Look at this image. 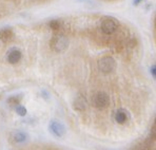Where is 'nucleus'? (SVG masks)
<instances>
[{"label":"nucleus","instance_id":"1","mask_svg":"<svg viewBox=\"0 0 156 150\" xmlns=\"http://www.w3.org/2000/svg\"><path fill=\"white\" fill-rule=\"evenodd\" d=\"M92 104H93L94 107L99 110L105 109L110 104V97L105 92H98L92 98Z\"/></svg>","mask_w":156,"mask_h":150},{"label":"nucleus","instance_id":"2","mask_svg":"<svg viewBox=\"0 0 156 150\" xmlns=\"http://www.w3.org/2000/svg\"><path fill=\"white\" fill-rule=\"evenodd\" d=\"M115 60L110 56H105L98 61V68L104 73H111L112 71L115 70Z\"/></svg>","mask_w":156,"mask_h":150},{"label":"nucleus","instance_id":"3","mask_svg":"<svg viewBox=\"0 0 156 150\" xmlns=\"http://www.w3.org/2000/svg\"><path fill=\"white\" fill-rule=\"evenodd\" d=\"M117 21L114 18H111V17H105L104 19L101 20L100 22V29L101 31L104 32L105 34H113L114 32L116 31L117 29Z\"/></svg>","mask_w":156,"mask_h":150},{"label":"nucleus","instance_id":"4","mask_svg":"<svg viewBox=\"0 0 156 150\" xmlns=\"http://www.w3.org/2000/svg\"><path fill=\"white\" fill-rule=\"evenodd\" d=\"M69 40L66 39L65 36H56L51 40V47L52 49L56 52H61V51H65L68 48Z\"/></svg>","mask_w":156,"mask_h":150},{"label":"nucleus","instance_id":"5","mask_svg":"<svg viewBox=\"0 0 156 150\" xmlns=\"http://www.w3.org/2000/svg\"><path fill=\"white\" fill-rule=\"evenodd\" d=\"M50 131L57 137H62L66 134V128L60 122L52 121L50 123Z\"/></svg>","mask_w":156,"mask_h":150},{"label":"nucleus","instance_id":"6","mask_svg":"<svg viewBox=\"0 0 156 150\" xmlns=\"http://www.w3.org/2000/svg\"><path fill=\"white\" fill-rule=\"evenodd\" d=\"M21 59V52L17 49H14V50H11L8 54V61L10 64H17L18 61Z\"/></svg>","mask_w":156,"mask_h":150},{"label":"nucleus","instance_id":"7","mask_svg":"<svg viewBox=\"0 0 156 150\" xmlns=\"http://www.w3.org/2000/svg\"><path fill=\"white\" fill-rule=\"evenodd\" d=\"M74 108L78 111H84L87 109V100L82 95H79L74 101Z\"/></svg>","mask_w":156,"mask_h":150},{"label":"nucleus","instance_id":"8","mask_svg":"<svg viewBox=\"0 0 156 150\" xmlns=\"http://www.w3.org/2000/svg\"><path fill=\"white\" fill-rule=\"evenodd\" d=\"M13 36H14V34L11 29L5 27V29H2L1 31H0V39H1L2 41H4V42H8V41L12 40Z\"/></svg>","mask_w":156,"mask_h":150},{"label":"nucleus","instance_id":"9","mask_svg":"<svg viewBox=\"0 0 156 150\" xmlns=\"http://www.w3.org/2000/svg\"><path fill=\"white\" fill-rule=\"evenodd\" d=\"M115 121L118 124H125L127 121V112L122 109L117 110V112L115 113Z\"/></svg>","mask_w":156,"mask_h":150},{"label":"nucleus","instance_id":"10","mask_svg":"<svg viewBox=\"0 0 156 150\" xmlns=\"http://www.w3.org/2000/svg\"><path fill=\"white\" fill-rule=\"evenodd\" d=\"M27 137V135L24 132H22V131H17V132H15V133H14V135H13V138H14V141H15L16 143L26 142Z\"/></svg>","mask_w":156,"mask_h":150},{"label":"nucleus","instance_id":"11","mask_svg":"<svg viewBox=\"0 0 156 150\" xmlns=\"http://www.w3.org/2000/svg\"><path fill=\"white\" fill-rule=\"evenodd\" d=\"M16 112H17L19 115H21V116H23V115L27 114V109L23 107V106L18 105L17 107H16Z\"/></svg>","mask_w":156,"mask_h":150},{"label":"nucleus","instance_id":"12","mask_svg":"<svg viewBox=\"0 0 156 150\" xmlns=\"http://www.w3.org/2000/svg\"><path fill=\"white\" fill-rule=\"evenodd\" d=\"M49 25L53 30H58L59 27H60V22L57 21V20H52V21L49 24Z\"/></svg>","mask_w":156,"mask_h":150},{"label":"nucleus","instance_id":"13","mask_svg":"<svg viewBox=\"0 0 156 150\" xmlns=\"http://www.w3.org/2000/svg\"><path fill=\"white\" fill-rule=\"evenodd\" d=\"M20 101V97H17V96H12L8 100V103L11 104V105H18Z\"/></svg>","mask_w":156,"mask_h":150},{"label":"nucleus","instance_id":"14","mask_svg":"<svg viewBox=\"0 0 156 150\" xmlns=\"http://www.w3.org/2000/svg\"><path fill=\"white\" fill-rule=\"evenodd\" d=\"M141 1H143V0H134V4H135V5H138Z\"/></svg>","mask_w":156,"mask_h":150},{"label":"nucleus","instance_id":"15","mask_svg":"<svg viewBox=\"0 0 156 150\" xmlns=\"http://www.w3.org/2000/svg\"><path fill=\"white\" fill-rule=\"evenodd\" d=\"M151 73H152L153 76H154V77H155V66H153L152 70H151Z\"/></svg>","mask_w":156,"mask_h":150}]
</instances>
